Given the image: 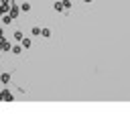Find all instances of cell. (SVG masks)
Listing matches in <instances>:
<instances>
[{
  "label": "cell",
  "instance_id": "obj_1",
  "mask_svg": "<svg viewBox=\"0 0 130 130\" xmlns=\"http://www.w3.org/2000/svg\"><path fill=\"white\" fill-rule=\"evenodd\" d=\"M8 14H10V18H12V20H14V18H16V16H18V14H20V6H12V8H10V12H8Z\"/></svg>",
  "mask_w": 130,
  "mask_h": 130
},
{
  "label": "cell",
  "instance_id": "obj_2",
  "mask_svg": "<svg viewBox=\"0 0 130 130\" xmlns=\"http://www.w3.org/2000/svg\"><path fill=\"white\" fill-rule=\"evenodd\" d=\"M0 81H2V83H10V73H8V71L0 73Z\"/></svg>",
  "mask_w": 130,
  "mask_h": 130
},
{
  "label": "cell",
  "instance_id": "obj_3",
  "mask_svg": "<svg viewBox=\"0 0 130 130\" xmlns=\"http://www.w3.org/2000/svg\"><path fill=\"white\" fill-rule=\"evenodd\" d=\"M2 100H4V102H12L14 98H12V93H10L8 89H4V91H2Z\"/></svg>",
  "mask_w": 130,
  "mask_h": 130
},
{
  "label": "cell",
  "instance_id": "obj_4",
  "mask_svg": "<svg viewBox=\"0 0 130 130\" xmlns=\"http://www.w3.org/2000/svg\"><path fill=\"white\" fill-rule=\"evenodd\" d=\"M10 51H12L14 55H20V53H22V45H12V47H10Z\"/></svg>",
  "mask_w": 130,
  "mask_h": 130
},
{
  "label": "cell",
  "instance_id": "obj_5",
  "mask_svg": "<svg viewBox=\"0 0 130 130\" xmlns=\"http://www.w3.org/2000/svg\"><path fill=\"white\" fill-rule=\"evenodd\" d=\"M30 10V2H22L20 4V12H28Z\"/></svg>",
  "mask_w": 130,
  "mask_h": 130
},
{
  "label": "cell",
  "instance_id": "obj_6",
  "mask_svg": "<svg viewBox=\"0 0 130 130\" xmlns=\"http://www.w3.org/2000/svg\"><path fill=\"white\" fill-rule=\"evenodd\" d=\"M41 37H45V39H51V28H41Z\"/></svg>",
  "mask_w": 130,
  "mask_h": 130
},
{
  "label": "cell",
  "instance_id": "obj_7",
  "mask_svg": "<svg viewBox=\"0 0 130 130\" xmlns=\"http://www.w3.org/2000/svg\"><path fill=\"white\" fill-rule=\"evenodd\" d=\"M20 43H22V49H28V47L32 45V41H30V39H22Z\"/></svg>",
  "mask_w": 130,
  "mask_h": 130
},
{
  "label": "cell",
  "instance_id": "obj_8",
  "mask_svg": "<svg viewBox=\"0 0 130 130\" xmlns=\"http://www.w3.org/2000/svg\"><path fill=\"white\" fill-rule=\"evenodd\" d=\"M53 8H55L57 12H63V2H61V0H59V2H55V6H53Z\"/></svg>",
  "mask_w": 130,
  "mask_h": 130
},
{
  "label": "cell",
  "instance_id": "obj_9",
  "mask_svg": "<svg viewBox=\"0 0 130 130\" xmlns=\"http://www.w3.org/2000/svg\"><path fill=\"white\" fill-rule=\"evenodd\" d=\"M30 35H32V37H39V35H41V26H32Z\"/></svg>",
  "mask_w": 130,
  "mask_h": 130
},
{
  "label": "cell",
  "instance_id": "obj_10",
  "mask_svg": "<svg viewBox=\"0 0 130 130\" xmlns=\"http://www.w3.org/2000/svg\"><path fill=\"white\" fill-rule=\"evenodd\" d=\"M14 39H16V43H18V41H22V39H24V35H22L20 30H16V32H14Z\"/></svg>",
  "mask_w": 130,
  "mask_h": 130
},
{
  "label": "cell",
  "instance_id": "obj_11",
  "mask_svg": "<svg viewBox=\"0 0 130 130\" xmlns=\"http://www.w3.org/2000/svg\"><path fill=\"white\" fill-rule=\"evenodd\" d=\"M2 22H4V24H10V22H12V18H10V14H6V16H2Z\"/></svg>",
  "mask_w": 130,
  "mask_h": 130
},
{
  "label": "cell",
  "instance_id": "obj_12",
  "mask_svg": "<svg viewBox=\"0 0 130 130\" xmlns=\"http://www.w3.org/2000/svg\"><path fill=\"white\" fill-rule=\"evenodd\" d=\"M4 10H6V6H2V4H0V14H2Z\"/></svg>",
  "mask_w": 130,
  "mask_h": 130
},
{
  "label": "cell",
  "instance_id": "obj_13",
  "mask_svg": "<svg viewBox=\"0 0 130 130\" xmlns=\"http://www.w3.org/2000/svg\"><path fill=\"white\" fill-rule=\"evenodd\" d=\"M81 2H85V4H89V2H91V0H81Z\"/></svg>",
  "mask_w": 130,
  "mask_h": 130
},
{
  "label": "cell",
  "instance_id": "obj_14",
  "mask_svg": "<svg viewBox=\"0 0 130 130\" xmlns=\"http://www.w3.org/2000/svg\"><path fill=\"white\" fill-rule=\"evenodd\" d=\"M0 39H2V30H0Z\"/></svg>",
  "mask_w": 130,
  "mask_h": 130
},
{
  "label": "cell",
  "instance_id": "obj_15",
  "mask_svg": "<svg viewBox=\"0 0 130 130\" xmlns=\"http://www.w3.org/2000/svg\"><path fill=\"white\" fill-rule=\"evenodd\" d=\"M0 100H2V91H0Z\"/></svg>",
  "mask_w": 130,
  "mask_h": 130
}]
</instances>
